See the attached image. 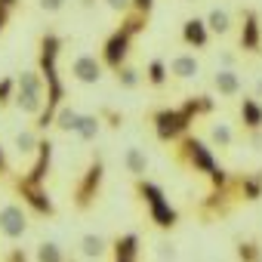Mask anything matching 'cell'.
I'll use <instances>...</instances> for the list:
<instances>
[{
  "instance_id": "1",
  "label": "cell",
  "mask_w": 262,
  "mask_h": 262,
  "mask_svg": "<svg viewBox=\"0 0 262 262\" xmlns=\"http://www.w3.org/2000/svg\"><path fill=\"white\" fill-rule=\"evenodd\" d=\"M16 105L28 114H37L43 108V83L34 71H22V77L16 80Z\"/></svg>"
},
{
  "instance_id": "2",
  "label": "cell",
  "mask_w": 262,
  "mask_h": 262,
  "mask_svg": "<svg viewBox=\"0 0 262 262\" xmlns=\"http://www.w3.org/2000/svg\"><path fill=\"white\" fill-rule=\"evenodd\" d=\"M139 194L145 198L155 225H161V228H173V225H176V210L164 201V191H161L158 185H151V182H139Z\"/></svg>"
},
{
  "instance_id": "3",
  "label": "cell",
  "mask_w": 262,
  "mask_h": 262,
  "mask_svg": "<svg viewBox=\"0 0 262 262\" xmlns=\"http://www.w3.org/2000/svg\"><path fill=\"white\" fill-rule=\"evenodd\" d=\"M185 155H188V161H191V167L194 170H204V173H210L216 182H222L225 176H222V170L216 167V161H213V155H210V148L201 142V139H185Z\"/></svg>"
},
{
  "instance_id": "4",
  "label": "cell",
  "mask_w": 262,
  "mask_h": 262,
  "mask_svg": "<svg viewBox=\"0 0 262 262\" xmlns=\"http://www.w3.org/2000/svg\"><path fill=\"white\" fill-rule=\"evenodd\" d=\"M0 231H4L7 237H22L28 231V213L19 207V204H7L4 210H0Z\"/></svg>"
},
{
  "instance_id": "5",
  "label": "cell",
  "mask_w": 262,
  "mask_h": 262,
  "mask_svg": "<svg viewBox=\"0 0 262 262\" xmlns=\"http://www.w3.org/2000/svg\"><path fill=\"white\" fill-rule=\"evenodd\" d=\"M99 182H102V164L96 161V164L86 170L83 182L77 185V204H80V207H90V201H93L96 191H99Z\"/></svg>"
},
{
  "instance_id": "6",
  "label": "cell",
  "mask_w": 262,
  "mask_h": 262,
  "mask_svg": "<svg viewBox=\"0 0 262 262\" xmlns=\"http://www.w3.org/2000/svg\"><path fill=\"white\" fill-rule=\"evenodd\" d=\"M71 71H74V77H77L80 83H99V77H102V65H99L93 56H80Z\"/></svg>"
},
{
  "instance_id": "7",
  "label": "cell",
  "mask_w": 262,
  "mask_h": 262,
  "mask_svg": "<svg viewBox=\"0 0 262 262\" xmlns=\"http://www.w3.org/2000/svg\"><path fill=\"white\" fill-rule=\"evenodd\" d=\"M22 198L37 210V213H53V201H50V194L40 188V185H28V182H22Z\"/></svg>"
},
{
  "instance_id": "8",
  "label": "cell",
  "mask_w": 262,
  "mask_h": 262,
  "mask_svg": "<svg viewBox=\"0 0 262 262\" xmlns=\"http://www.w3.org/2000/svg\"><path fill=\"white\" fill-rule=\"evenodd\" d=\"M80 250H83L86 259H102V256L108 253V244H105V237H99V234H83V237H80Z\"/></svg>"
},
{
  "instance_id": "9",
  "label": "cell",
  "mask_w": 262,
  "mask_h": 262,
  "mask_svg": "<svg viewBox=\"0 0 262 262\" xmlns=\"http://www.w3.org/2000/svg\"><path fill=\"white\" fill-rule=\"evenodd\" d=\"M74 133H77V139H80V142H93V139H96V133H99V117H96V114H80Z\"/></svg>"
},
{
  "instance_id": "10",
  "label": "cell",
  "mask_w": 262,
  "mask_h": 262,
  "mask_svg": "<svg viewBox=\"0 0 262 262\" xmlns=\"http://www.w3.org/2000/svg\"><path fill=\"white\" fill-rule=\"evenodd\" d=\"M241 117H244V123H247L250 129H259V126H262V105H259L256 99H244Z\"/></svg>"
},
{
  "instance_id": "11",
  "label": "cell",
  "mask_w": 262,
  "mask_h": 262,
  "mask_svg": "<svg viewBox=\"0 0 262 262\" xmlns=\"http://www.w3.org/2000/svg\"><path fill=\"white\" fill-rule=\"evenodd\" d=\"M213 83H216V90H219L222 96H234V93L241 90V80H237L234 71H219V74L213 77Z\"/></svg>"
},
{
  "instance_id": "12",
  "label": "cell",
  "mask_w": 262,
  "mask_h": 262,
  "mask_svg": "<svg viewBox=\"0 0 262 262\" xmlns=\"http://www.w3.org/2000/svg\"><path fill=\"white\" fill-rule=\"evenodd\" d=\"M53 120H56V126L62 129V133H74V129H77V120H80V114H77L74 108L62 105V108H59V114H56Z\"/></svg>"
},
{
  "instance_id": "13",
  "label": "cell",
  "mask_w": 262,
  "mask_h": 262,
  "mask_svg": "<svg viewBox=\"0 0 262 262\" xmlns=\"http://www.w3.org/2000/svg\"><path fill=\"white\" fill-rule=\"evenodd\" d=\"M123 164H126V170L133 173V176H142V173H145V167H148V161H145L142 148H126V155H123Z\"/></svg>"
},
{
  "instance_id": "14",
  "label": "cell",
  "mask_w": 262,
  "mask_h": 262,
  "mask_svg": "<svg viewBox=\"0 0 262 262\" xmlns=\"http://www.w3.org/2000/svg\"><path fill=\"white\" fill-rule=\"evenodd\" d=\"M170 71L176 77H194L198 74V62H194V56H176L173 65H170Z\"/></svg>"
},
{
  "instance_id": "15",
  "label": "cell",
  "mask_w": 262,
  "mask_h": 262,
  "mask_svg": "<svg viewBox=\"0 0 262 262\" xmlns=\"http://www.w3.org/2000/svg\"><path fill=\"white\" fill-rule=\"evenodd\" d=\"M136 247H139V241H136V234H126V237H120L117 241V259L120 262H133L136 259Z\"/></svg>"
},
{
  "instance_id": "16",
  "label": "cell",
  "mask_w": 262,
  "mask_h": 262,
  "mask_svg": "<svg viewBox=\"0 0 262 262\" xmlns=\"http://www.w3.org/2000/svg\"><path fill=\"white\" fill-rule=\"evenodd\" d=\"M37 148H40V142H37V133H34V129H25V133L16 136V151H19V155H34Z\"/></svg>"
},
{
  "instance_id": "17",
  "label": "cell",
  "mask_w": 262,
  "mask_h": 262,
  "mask_svg": "<svg viewBox=\"0 0 262 262\" xmlns=\"http://www.w3.org/2000/svg\"><path fill=\"white\" fill-rule=\"evenodd\" d=\"M37 262H65V256H62L59 244H53V241H43V244L37 247Z\"/></svg>"
},
{
  "instance_id": "18",
  "label": "cell",
  "mask_w": 262,
  "mask_h": 262,
  "mask_svg": "<svg viewBox=\"0 0 262 262\" xmlns=\"http://www.w3.org/2000/svg\"><path fill=\"white\" fill-rule=\"evenodd\" d=\"M123 53H126V37H114V40L108 43V53H105V59H108L111 65H120Z\"/></svg>"
},
{
  "instance_id": "19",
  "label": "cell",
  "mask_w": 262,
  "mask_h": 262,
  "mask_svg": "<svg viewBox=\"0 0 262 262\" xmlns=\"http://www.w3.org/2000/svg\"><path fill=\"white\" fill-rule=\"evenodd\" d=\"M210 139H213L216 145H222V148H225V145H231V139H234V136H231L228 123H216V126L210 129Z\"/></svg>"
},
{
  "instance_id": "20",
  "label": "cell",
  "mask_w": 262,
  "mask_h": 262,
  "mask_svg": "<svg viewBox=\"0 0 262 262\" xmlns=\"http://www.w3.org/2000/svg\"><path fill=\"white\" fill-rule=\"evenodd\" d=\"M185 40H188V43H204V40H207L201 22H188V28H185Z\"/></svg>"
},
{
  "instance_id": "21",
  "label": "cell",
  "mask_w": 262,
  "mask_h": 262,
  "mask_svg": "<svg viewBox=\"0 0 262 262\" xmlns=\"http://www.w3.org/2000/svg\"><path fill=\"white\" fill-rule=\"evenodd\" d=\"M210 28H213V31H219V34H225V31H228V16H225V13H219V10H216V13H210Z\"/></svg>"
},
{
  "instance_id": "22",
  "label": "cell",
  "mask_w": 262,
  "mask_h": 262,
  "mask_svg": "<svg viewBox=\"0 0 262 262\" xmlns=\"http://www.w3.org/2000/svg\"><path fill=\"white\" fill-rule=\"evenodd\" d=\"M158 256H161V262H176V247L167 244V241H161L158 244Z\"/></svg>"
},
{
  "instance_id": "23",
  "label": "cell",
  "mask_w": 262,
  "mask_h": 262,
  "mask_svg": "<svg viewBox=\"0 0 262 262\" xmlns=\"http://www.w3.org/2000/svg\"><path fill=\"white\" fill-rule=\"evenodd\" d=\"M13 90H16V83H13V80H0V105L13 99Z\"/></svg>"
},
{
  "instance_id": "24",
  "label": "cell",
  "mask_w": 262,
  "mask_h": 262,
  "mask_svg": "<svg viewBox=\"0 0 262 262\" xmlns=\"http://www.w3.org/2000/svg\"><path fill=\"white\" fill-rule=\"evenodd\" d=\"M148 71H151V74H148V77H151V83H164V65H161V62H151V68H148Z\"/></svg>"
},
{
  "instance_id": "25",
  "label": "cell",
  "mask_w": 262,
  "mask_h": 262,
  "mask_svg": "<svg viewBox=\"0 0 262 262\" xmlns=\"http://www.w3.org/2000/svg\"><path fill=\"white\" fill-rule=\"evenodd\" d=\"M120 83H123V86H136V71H129V68L120 71Z\"/></svg>"
},
{
  "instance_id": "26",
  "label": "cell",
  "mask_w": 262,
  "mask_h": 262,
  "mask_svg": "<svg viewBox=\"0 0 262 262\" xmlns=\"http://www.w3.org/2000/svg\"><path fill=\"white\" fill-rule=\"evenodd\" d=\"M7 262H28V259H25V253H22V250H13V253L7 256Z\"/></svg>"
},
{
  "instance_id": "27",
  "label": "cell",
  "mask_w": 262,
  "mask_h": 262,
  "mask_svg": "<svg viewBox=\"0 0 262 262\" xmlns=\"http://www.w3.org/2000/svg\"><path fill=\"white\" fill-rule=\"evenodd\" d=\"M62 0H43V10H59Z\"/></svg>"
},
{
  "instance_id": "28",
  "label": "cell",
  "mask_w": 262,
  "mask_h": 262,
  "mask_svg": "<svg viewBox=\"0 0 262 262\" xmlns=\"http://www.w3.org/2000/svg\"><path fill=\"white\" fill-rule=\"evenodd\" d=\"M108 4H111L114 10H120V7H126V0H108Z\"/></svg>"
},
{
  "instance_id": "29",
  "label": "cell",
  "mask_w": 262,
  "mask_h": 262,
  "mask_svg": "<svg viewBox=\"0 0 262 262\" xmlns=\"http://www.w3.org/2000/svg\"><path fill=\"white\" fill-rule=\"evenodd\" d=\"M256 93H259V99H262V80H259V83H256Z\"/></svg>"
},
{
  "instance_id": "30",
  "label": "cell",
  "mask_w": 262,
  "mask_h": 262,
  "mask_svg": "<svg viewBox=\"0 0 262 262\" xmlns=\"http://www.w3.org/2000/svg\"><path fill=\"white\" fill-rule=\"evenodd\" d=\"M148 4H151V0H139V7H148Z\"/></svg>"
},
{
  "instance_id": "31",
  "label": "cell",
  "mask_w": 262,
  "mask_h": 262,
  "mask_svg": "<svg viewBox=\"0 0 262 262\" xmlns=\"http://www.w3.org/2000/svg\"><path fill=\"white\" fill-rule=\"evenodd\" d=\"M259 262H262V259H259Z\"/></svg>"
},
{
  "instance_id": "32",
  "label": "cell",
  "mask_w": 262,
  "mask_h": 262,
  "mask_svg": "<svg viewBox=\"0 0 262 262\" xmlns=\"http://www.w3.org/2000/svg\"><path fill=\"white\" fill-rule=\"evenodd\" d=\"M117 262H120V259H117Z\"/></svg>"
}]
</instances>
